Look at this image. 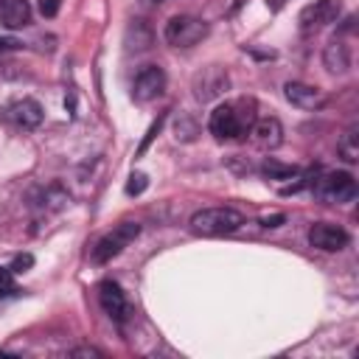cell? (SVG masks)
I'll use <instances>...</instances> for the list:
<instances>
[{"instance_id": "26", "label": "cell", "mask_w": 359, "mask_h": 359, "mask_svg": "<svg viewBox=\"0 0 359 359\" xmlns=\"http://www.w3.org/2000/svg\"><path fill=\"white\" fill-rule=\"evenodd\" d=\"M266 3H269V6H272V8H278V6H280V3H283V0H266Z\"/></svg>"}, {"instance_id": "7", "label": "cell", "mask_w": 359, "mask_h": 359, "mask_svg": "<svg viewBox=\"0 0 359 359\" xmlns=\"http://www.w3.org/2000/svg\"><path fill=\"white\" fill-rule=\"evenodd\" d=\"M227 84H230L227 73H224L222 67L210 65V67H202V70L194 76V95H196V101L208 104V101L219 98V95L227 90Z\"/></svg>"}, {"instance_id": "22", "label": "cell", "mask_w": 359, "mask_h": 359, "mask_svg": "<svg viewBox=\"0 0 359 359\" xmlns=\"http://www.w3.org/2000/svg\"><path fill=\"white\" fill-rule=\"evenodd\" d=\"M31 264H34V258H31V255H17V258H14V264H11V272H14V275L28 272V266H31Z\"/></svg>"}, {"instance_id": "3", "label": "cell", "mask_w": 359, "mask_h": 359, "mask_svg": "<svg viewBox=\"0 0 359 359\" xmlns=\"http://www.w3.org/2000/svg\"><path fill=\"white\" fill-rule=\"evenodd\" d=\"M311 188L314 196L328 205H345L356 196V180L348 171H323L320 177L311 180Z\"/></svg>"}, {"instance_id": "17", "label": "cell", "mask_w": 359, "mask_h": 359, "mask_svg": "<svg viewBox=\"0 0 359 359\" xmlns=\"http://www.w3.org/2000/svg\"><path fill=\"white\" fill-rule=\"evenodd\" d=\"M261 171H264V177H269V180H289V177H297V168H294V165L280 163V160H275V157H266V160L261 163Z\"/></svg>"}, {"instance_id": "19", "label": "cell", "mask_w": 359, "mask_h": 359, "mask_svg": "<svg viewBox=\"0 0 359 359\" xmlns=\"http://www.w3.org/2000/svg\"><path fill=\"white\" fill-rule=\"evenodd\" d=\"M14 292V272L11 266H0V297Z\"/></svg>"}, {"instance_id": "4", "label": "cell", "mask_w": 359, "mask_h": 359, "mask_svg": "<svg viewBox=\"0 0 359 359\" xmlns=\"http://www.w3.org/2000/svg\"><path fill=\"white\" fill-rule=\"evenodd\" d=\"M208 22L194 17V14H177L165 22V42L174 48H194L196 42H202L208 36Z\"/></svg>"}, {"instance_id": "14", "label": "cell", "mask_w": 359, "mask_h": 359, "mask_svg": "<svg viewBox=\"0 0 359 359\" xmlns=\"http://www.w3.org/2000/svg\"><path fill=\"white\" fill-rule=\"evenodd\" d=\"M0 22L6 28H25L31 22V3L28 0H0Z\"/></svg>"}, {"instance_id": "12", "label": "cell", "mask_w": 359, "mask_h": 359, "mask_svg": "<svg viewBox=\"0 0 359 359\" xmlns=\"http://www.w3.org/2000/svg\"><path fill=\"white\" fill-rule=\"evenodd\" d=\"M283 93H286V98H289L294 107H300V109H317V107L325 104V95H323L317 87L303 84V81H286Z\"/></svg>"}, {"instance_id": "15", "label": "cell", "mask_w": 359, "mask_h": 359, "mask_svg": "<svg viewBox=\"0 0 359 359\" xmlns=\"http://www.w3.org/2000/svg\"><path fill=\"white\" fill-rule=\"evenodd\" d=\"M323 62L331 73H345L351 67V48L342 39H331L323 50Z\"/></svg>"}, {"instance_id": "5", "label": "cell", "mask_w": 359, "mask_h": 359, "mask_svg": "<svg viewBox=\"0 0 359 359\" xmlns=\"http://www.w3.org/2000/svg\"><path fill=\"white\" fill-rule=\"evenodd\" d=\"M137 233H140V224L137 222H121L118 227H112L93 247V264H109L115 255H121L137 238Z\"/></svg>"}, {"instance_id": "18", "label": "cell", "mask_w": 359, "mask_h": 359, "mask_svg": "<svg viewBox=\"0 0 359 359\" xmlns=\"http://www.w3.org/2000/svg\"><path fill=\"white\" fill-rule=\"evenodd\" d=\"M146 185H149L146 174H140V171H132L129 182H126V194H129V196H140V194L146 191Z\"/></svg>"}, {"instance_id": "6", "label": "cell", "mask_w": 359, "mask_h": 359, "mask_svg": "<svg viewBox=\"0 0 359 359\" xmlns=\"http://www.w3.org/2000/svg\"><path fill=\"white\" fill-rule=\"evenodd\" d=\"M339 11H342V0H314V3H309V6L300 11V17H297L300 31H303V34L320 31V28L331 25V22L339 17Z\"/></svg>"}, {"instance_id": "2", "label": "cell", "mask_w": 359, "mask_h": 359, "mask_svg": "<svg viewBox=\"0 0 359 359\" xmlns=\"http://www.w3.org/2000/svg\"><path fill=\"white\" fill-rule=\"evenodd\" d=\"M244 224L236 208H202L191 216V230L196 236H230Z\"/></svg>"}, {"instance_id": "11", "label": "cell", "mask_w": 359, "mask_h": 359, "mask_svg": "<svg viewBox=\"0 0 359 359\" xmlns=\"http://www.w3.org/2000/svg\"><path fill=\"white\" fill-rule=\"evenodd\" d=\"M98 300H101V309H104L115 323H123V320H126L129 303H126L123 289H121L115 280H101V283H98Z\"/></svg>"}, {"instance_id": "23", "label": "cell", "mask_w": 359, "mask_h": 359, "mask_svg": "<svg viewBox=\"0 0 359 359\" xmlns=\"http://www.w3.org/2000/svg\"><path fill=\"white\" fill-rule=\"evenodd\" d=\"M70 356H101V351H98V348L84 345V348H73V351H70Z\"/></svg>"}, {"instance_id": "13", "label": "cell", "mask_w": 359, "mask_h": 359, "mask_svg": "<svg viewBox=\"0 0 359 359\" xmlns=\"http://www.w3.org/2000/svg\"><path fill=\"white\" fill-rule=\"evenodd\" d=\"M6 115L11 118V123H17L20 129H34L42 123V107L34 101V98H22V101H14Z\"/></svg>"}, {"instance_id": "9", "label": "cell", "mask_w": 359, "mask_h": 359, "mask_svg": "<svg viewBox=\"0 0 359 359\" xmlns=\"http://www.w3.org/2000/svg\"><path fill=\"white\" fill-rule=\"evenodd\" d=\"M309 244L323 250V252H337L348 244V233L339 227V224H331V222H317L311 224L309 230Z\"/></svg>"}, {"instance_id": "8", "label": "cell", "mask_w": 359, "mask_h": 359, "mask_svg": "<svg viewBox=\"0 0 359 359\" xmlns=\"http://www.w3.org/2000/svg\"><path fill=\"white\" fill-rule=\"evenodd\" d=\"M163 90H165V73H163V67L146 65V67L135 76L132 98H135V101H151V98H157Z\"/></svg>"}, {"instance_id": "25", "label": "cell", "mask_w": 359, "mask_h": 359, "mask_svg": "<svg viewBox=\"0 0 359 359\" xmlns=\"http://www.w3.org/2000/svg\"><path fill=\"white\" fill-rule=\"evenodd\" d=\"M280 222H283V213H275V216H264V219H261L264 227H278Z\"/></svg>"}, {"instance_id": "1", "label": "cell", "mask_w": 359, "mask_h": 359, "mask_svg": "<svg viewBox=\"0 0 359 359\" xmlns=\"http://www.w3.org/2000/svg\"><path fill=\"white\" fill-rule=\"evenodd\" d=\"M252 123H255V101L252 98L224 101L208 118V129L216 140H241Z\"/></svg>"}, {"instance_id": "10", "label": "cell", "mask_w": 359, "mask_h": 359, "mask_svg": "<svg viewBox=\"0 0 359 359\" xmlns=\"http://www.w3.org/2000/svg\"><path fill=\"white\" fill-rule=\"evenodd\" d=\"M250 140L252 146L264 149V151H272L283 143V126L278 118H255V123L250 126Z\"/></svg>"}, {"instance_id": "16", "label": "cell", "mask_w": 359, "mask_h": 359, "mask_svg": "<svg viewBox=\"0 0 359 359\" xmlns=\"http://www.w3.org/2000/svg\"><path fill=\"white\" fill-rule=\"evenodd\" d=\"M337 151H339V157H342L345 163H356V160H359V129H356V126H351V129L339 137Z\"/></svg>"}, {"instance_id": "20", "label": "cell", "mask_w": 359, "mask_h": 359, "mask_svg": "<svg viewBox=\"0 0 359 359\" xmlns=\"http://www.w3.org/2000/svg\"><path fill=\"white\" fill-rule=\"evenodd\" d=\"M160 126H163V118H157V121H154V123L149 126V132H146V137H143V140H140V146H137V154H143V151L149 149V143L154 140V135L160 132Z\"/></svg>"}, {"instance_id": "21", "label": "cell", "mask_w": 359, "mask_h": 359, "mask_svg": "<svg viewBox=\"0 0 359 359\" xmlns=\"http://www.w3.org/2000/svg\"><path fill=\"white\" fill-rule=\"evenodd\" d=\"M59 6H62V0H39L36 3V8H39L42 17H56L59 14Z\"/></svg>"}, {"instance_id": "27", "label": "cell", "mask_w": 359, "mask_h": 359, "mask_svg": "<svg viewBox=\"0 0 359 359\" xmlns=\"http://www.w3.org/2000/svg\"><path fill=\"white\" fill-rule=\"evenodd\" d=\"M143 3H165V0H143Z\"/></svg>"}, {"instance_id": "24", "label": "cell", "mask_w": 359, "mask_h": 359, "mask_svg": "<svg viewBox=\"0 0 359 359\" xmlns=\"http://www.w3.org/2000/svg\"><path fill=\"white\" fill-rule=\"evenodd\" d=\"M17 48H20L17 39H11V36H0V53H6V50H17Z\"/></svg>"}]
</instances>
